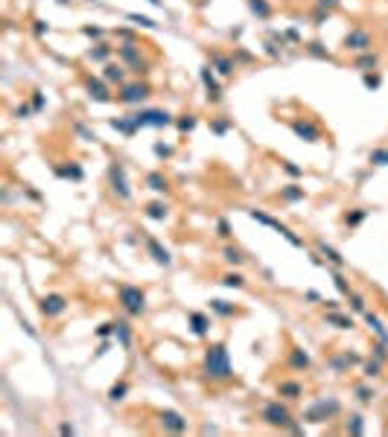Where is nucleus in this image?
Returning <instances> with one entry per match:
<instances>
[{"label":"nucleus","instance_id":"obj_57","mask_svg":"<svg viewBox=\"0 0 388 437\" xmlns=\"http://www.w3.org/2000/svg\"><path fill=\"white\" fill-rule=\"evenodd\" d=\"M33 108H35V111H41V108H44V96H41V94L33 96Z\"/></svg>","mask_w":388,"mask_h":437},{"label":"nucleus","instance_id":"obj_18","mask_svg":"<svg viewBox=\"0 0 388 437\" xmlns=\"http://www.w3.org/2000/svg\"><path fill=\"white\" fill-rule=\"evenodd\" d=\"M330 327H336V329H353V318H348V315L336 312V309H330V315L324 318Z\"/></svg>","mask_w":388,"mask_h":437},{"label":"nucleus","instance_id":"obj_14","mask_svg":"<svg viewBox=\"0 0 388 437\" xmlns=\"http://www.w3.org/2000/svg\"><path fill=\"white\" fill-rule=\"evenodd\" d=\"M117 53H120V59L126 64H131L137 73H146V64L140 62V53H137V47L134 44H123V47H117Z\"/></svg>","mask_w":388,"mask_h":437},{"label":"nucleus","instance_id":"obj_45","mask_svg":"<svg viewBox=\"0 0 388 437\" xmlns=\"http://www.w3.org/2000/svg\"><path fill=\"white\" fill-rule=\"evenodd\" d=\"M129 21H134L137 27H146V30H155V27H158L152 18H143V15H129Z\"/></svg>","mask_w":388,"mask_h":437},{"label":"nucleus","instance_id":"obj_17","mask_svg":"<svg viewBox=\"0 0 388 437\" xmlns=\"http://www.w3.org/2000/svg\"><path fill=\"white\" fill-rule=\"evenodd\" d=\"M190 329H193V335H207V329H210V318L207 315H201V312H193L190 315Z\"/></svg>","mask_w":388,"mask_h":437},{"label":"nucleus","instance_id":"obj_38","mask_svg":"<svg viewBox=\"0 0 388 437\" xmlns=\"http://www.w3.org/2000/svg\"><path fill=\"white\" fill-rule=\"evenodd\" d=\"M225 259H228V262H231V265H242V262H245V256H242V251H239V248H231V245H228V248H225Z\"/></svg>","mask_w":388,"mask_h":437},{"label":"nucleus","instance_id":"obj_36","mask_svg":"<svg viewBox=\"0 0 388 437\" xmlns=\"http://www.w3.org/2000/svg\"><path fill=\"white\" fill-rule=\"evenodd\" d=\"M56 175H59V178H73V181H79V178H82V169H79V166H59Z\"/></svg>","mask_w":388,"mask_h":437},{"label":"nucleus","instance_id":"obj_10","mask_svg":"<svg viewBox=\"0 0 388 437\" xmlns=\"http://www.w3.org/2000/svg\"><path fill=\"white\" fill-rule=\"evenodd\" d=\"M146 96H149V88H146V85H126L117 99H120L123 105H140Z\"/></svg>","mask_w":388,"mask_h":437},{"label":"nucleus","instance_id":"obj_12","mask_svg":"<svg viewBox=\"0 0 388 437\" xmlns=\"http://www.w3.org/2000/svg\"><path fill=\"white\" fill-rule=\"evenodd\" d=\"M359 362H362V359H359L356 353L345 350V353H339V356H333V359H330V367H333L336 373H348V370H350L353 364H359Z\"/></svg>","mask_w":388,"mask_h":437},{"label":"nucleus","instance_id":"obj_35","mask_svg":"<svg viewBox=\"0 0 388 437\" xmlns=\"http://www.w3.org/2000/svg\"><path fill=\"white\" fill-rule=\"evenodd\" d=\"M377 62H380L377 53H362V56L356 59V67H359V70H368V67H377Z\"/></svg>","mask_w":388,"mask_h":437},{"label":"nucleus","instance_id":"obj_2","mask_svg":"<svg viewBox=\"0 0 388 437\" xmlns=\"http://www.w3.org/2000/svg\"><path fill=\"white\" fill-rule=\"evenodd\" d=\"M117 300H120V306H123V312L126 315H143L146 312V294L137 289V286H129V283H123L120 289H117Z\"/></svg>","mask_w":388,"mask_h":437},{"label":"nucleus","instance_id":"obj_59","mask_svg":"<svg viewBox=\"0 0 388 437\" xmlns=\"http://www.w3.org/2000/svg\"><path fill=\"white\" fill-rule=\"evenodd\" d=\"M59 435H73V426H70V423H62V426H59Z\"/></svg>","mask_w":388,"mask_h":437},{"label":"nucleus","instance_id":"obj_53","mask_svg":"<svg viewBox=\"0 0 388 437\" xmlns=\"http://www.w3.org/2000/svg\"><path fill=\"white\" fill-rule=\"evenodd\" d=\"M35 35H38V38H44V35H47V24H44V21H35Z\"/></svg>","mask_w":388,"mask_h":437},{"label":"nucleus","instance_id":"obj_29","mask_svg":"<svg viewBox=\"0 0 388 437\" xmlns=\"http://www.w3.org/2000/svg\"><path fill=\"white\" fill-rule=\"evenodd\" d=\"M146 216H149V218H155V221H161V218H166V216H169V210H166V204H161V201H155V204H149V207H146Z\"/></svg>","mask_w":388,"mask_h":437},{"label":"nucleus","instance_id":"obj_33","mask_svg":"<svg viewBox=\"0 0 388 437\" xmlns=\"http://www.w3.org/2000/svg\"><path fill=\"white\" fill-rule=\"evenodd\" d=\"M280 195H283L286 201H301V198H304V187H298V184H289V187L280 189Z\"/></svg>","mask_w":388,"mask_h":437},{"label":"nucleus","instance_id":"obj_3","mask_svg":"<svg viewBox=\"0 0 388 437\" xmlns=\"http://www.w3.org/2000/svg\"><path fill=\"white\" fill-rule=\"evenodd\" d=\"M339 411H342V402H339V400H318L312 408H307L304 420H307V423H324V420H333Z\"/></svg>","mask_w":388,"mask_h":437},{"label":"nucleus","instance_id":"obj_44","mask_svg":"<svg viewBox=\"0 0 388 437\" xmlns=\"http://www.w3.org/2000/svg\"><path fill=\"white\" fill-rule=\"evenodd\" d=\"M333 283H336V289H339L342 294H350V283L345 280V277H342L339 271H333Z\"/></svg>","mask_w":388,"mask_h":437},{"label":"nucleus","instance_id":"obj_55","mask_svg":"<svg viewBox=\"0 0 388 437\" xmlns=\"http://www.w3.org/2000/svg\"><path fill=\"white\" fill-rule=\"evenodd\" d=\"M213 131H216V134H225V131H228V120H219V123H213Z\"/></svg>","mask_w":388,"mask_h":437},{"label":"nucleus","instance_id":"obj_16","mask_svg":"<svg viewBox=\"0 0 388 437\" xmlns=\"http://www.w3.org/2000/svg\"><path fill=\"white\" fill-rule=\"evenodd\" d=\"M201 82H204V88H207V99H210V102H219V99H222V91H219V85H216L210 67H201Z\"/></svg>","mask_w":388,"mask_h":437},{"label":"nucleus","instance_id":"obj_31","mask_svg":"<svg viewBox=\"0 0 388 437\" xmlns=\"http://www.w3.org/2000/svg\"><path fill=\"white\" fill-rule=\"evenodd\" d=\"M111 125L117 128V131H123V134H134L140 125L134 123V117H129V120H111Z\"/></svg>","mask_w":388,"mask_h":437},{"label":"nucleus","instance_id":"obj_47","mask_svg":"<svg viewBox=\"0 0 388 437\" xmlns=\"http://www.w3.org/2000/svg\"><path fill=\"white\" fill-rule=\"evenodd\" d=\"M216 233H219V239H231V224H228L225 218L216 221Z\"/></svg>","mask_w":388,"mask_h":437},{"label":"nucleus","instance_id":"obj_6","mask_svg":"<svg viewBox=\"0 0 388 437\" xmlns=\"http://www.w3.org/2000/svg\"><path fill=\"white\" fill-rule=\"evenodd\" d=\"M38 309L44 318H59V315L67 312V297L65 294H44L38 300Z\"/></svg>","mask_w":388,"mask_h":437},{"label":"nucleus","instance_id":"obj_49","mask_svg":"<svg viewBox=\"0 0 388 437\" xmlns=\"http://www.w3.org/2000/svg\"><path fill=\"white\" fill-rule=\"evenodd\" d=\"M365 88H371V91L380 88V76L377 73H365Z\"/></svg>","mask_w":388,"mask_h":437},{"label":"nucleus","instance_id":"obj_50","mask_svg":"<svg viewBox=\"0 0 388 437\" xmlns=\"http://www.w3.org/2000/svg\"><path fill=\"white\" fill-rule=\"evenodd\" d=\"M193 125H195V117H184V120H178V128H181V131H193Z\"/></svg>","mask_w":388,"mask_h":437},{"label":"nucleus","instance_id":"obj_23","mask_svg":"<svg viewBox=\"0 0 388 437\" xmlns=\"http://www.w3.org/2000/svg\"><path fill=\"white\" fill-rule=\"evenodd\" d=\"M88 94H91V99H97V102H108V99H111V94L105 91V85H102V82H94V79L88 82Z\"/></svg>","mask_w":388,"mask_h":437},{"label":"nucleus","instance_id":"obj_58","mask_svg":"<svg viewBox=\"0 0 388 437\" xmlns=\"http://www.w3.org/2000/svg\"><path fill=\"white\" fill-rule=\"evenodd\" d=\"M85 35H91V38H99V35H102V30H97V27H85Z\"/></svg>","mask_w":388,"mask_h":437},{"label":"nucleus","instance_id":"obj_1","mask_svg":"<svg viewBox=\"0 0 388 437\" xmlns=\"http://www.w3.org/2000/svg\"><path fill=\"white\" fill-rule=\"evenodd\" d=\"M204 376L213 379V382H225V379L233 376L231 356H228L225 344H213V347H207V353H204Z\"/></svg>","mask_w":388,"mask_h":437},{"label":"nucleus","instance_id":"obj_32","mask_svg":"<svg viewBox=\"0 0 388 437\" xmlns=\"http://www.w3.org/2000/svg\"><path fill=\"white\" fill-rule=\"evenodd\" d=\"M126 394H129V385H126V382H117V385L108 391V400H111V402H120V400H126Z\"/></svg>","mask_w":388,"mask_h":437},{"label":"nucleus","instance_id":"obj_24","mask_svg":"<svg viewBox=\"0 0 388 437\" xmlns=\"http://www.w3.org/2000/svg\"><path fill=\"white\" fill-rule=\"evenodd\" d=\"M289 364L295 367V370H307V367H310V356H307L304 350H292L289 353Z\"/></svg>","mask_w":388,"mask_h":437},{"label":"nucleus","instance_id":"obj_39","mask_svg":"<svg viewBox=\"0 0 388 437\" xmlns=\"http://www.w3.org/2000/svg\"><path fill=\"white\" fill-rule=\"evenodd\" d=\"M348 300H350V309H353V312H368V309H365V297H362V294L350 291V294H348Z\"/></svg>","mask_w":388,"mask_h":437},{"label":"nucleus","instance_id":"obj_27","mask_svg":"<svg viewBox=\"0 0 388 437\" xmlns=\"http://www.w3.org/2000/svg\"><path fill=\"white\" fill-rule=\"evenodd\" d=\"M102 79H105V82H117V85H120V82L126 79V73H123V67H120V64H108V67H105V73H102Z\"/></svg>","mask_w":388,"mask_h":437},{"label":"nucleus","instance_id":"obj_26","mask_svg":"<svg viewBox=\"0 0 388 437\" xmlns=\"http://www.w3.org/2000/svg\"><path fill=\"white\" fill-rule=\"evenodd\" d=\"M114 338L123 344V347H131V327L126 324V321H120V324H117V329H114Z\"/></svg>","mask_w":388,"mask_h":437},{"label":"nucleus","instance_id":"obj_15","mask_svg":"<svg viewBox=\"0 0 388 437\" xmlns=\"http://www.w3.org/2000/svg\"><path fill=\"white\" fill-rule=\"evenodd\" d=\"M292 131H295L301 140H307V143H318V140H321L318 128H315L312 123H301V120H295V123H292Z\"/></svg>","mask_w":388,"mask_h":437},{"label":"nucleus","instance_id":"obj_51","mask_svg":"<svg viewBox=\"0 0 388 437\" xmlns=\"http://www.w3.org/2000/svg\"><path fill=\"white\" fill-rule=\"evenodd\" d=\"M155 155H158V157H169V155H172V146H163V143H158V146H155Z\"/></svg>","mask_w":388,"mask_h":437},{"label":"nucleus","instance_id":"obj_13","mask_svg":"<svg viewBox=\"0 0 388 437\" xmlns=\"http://www.w3.org/2000/svg\"><path fill=\"white\" fill-rule=\"evenodd\" d=\"M146 251L152 254V259H155L158 265H163V268H166V265H172V254L163 248V245L155 239V236H149V239H146Z\"/></svg>","mask_w":388,"mask_h":437},{"label":"nucleus","instance_id":"obj_4","mask_svg":"<svg viewBox=\"0 0 388 437\" xmlns=\"http://www.w3.org/2000/svg\"><path fill=\"white\" fill-rule=\"evenodd\" d=\"M263 423H269V426H274V429H289L292 426V411L283 402H269V405L263 408Z\"/></svg>","mask_w":388,"mask_h":437},{"label":"nucleus","instance_id":"obj_9","mask_svg":"<svg viewBox=\"0 0 388 437\" xmlns=\"http://www.w3.org/2000/svg\"><path fill=\"white\" fill-rule=\"evenodd\" d=\"M371 44H374V38H371V32H365V30H350L345 35V47L353 50V53H368Z\"/></svg>","mask_w":388,"mask_h":437},{"label":"nucleus","instance_id":"obj_5","mask_svg":"<svg viewBox=\"0 0 388 437\" xmlns=\"http://www.w3.org/2000/svg\"><path fill=\"white\" fill-rule=\"evenodd\" d=\"M248 216L254 218V221H260V224H266V227H272V230H277V233H280L283 239H289V242L295 245V248H304V239H301L298 233H292V230L286 227V224H280L277 218L266 216V213H260V210H248Z\"/></svg>","mask_w":388,"mask_h":437},{"label":"nucleus","instance_id":"obj_8","mask_svg":"<svg viewBox=\"0 0 388 437\" xmlns=\"http://www.w3.org/2000/svg\"><path fill=\"white\" fill-rule=\"evenodd\" d=\"M108 175H111V187H114V192H117V198L129 201L131 189H129V181H126V169H123V163H114V166L108 169Z\"/></svg>","mask_w":388,"mask_h":437},{"label":"nucleus","instance_id":"obj_30","mask_svg":"<svg viewBox=\"0 0 388 437\" xmlns=\"http://www.w3.org/2000/svg\"><path fill=\"white\" fill-rule=\"evenodd\" d=\"M248 9H251L257 18H269V15H272V6H269L266 0H248Z\"/></svg>","mask_w":388,"mask_h":437},{"label":"nucleus","instance_id":"obj_34","mask_svg":"<svg viewBox=\"0 0 388 437\" xmlns=\"http://www.w3.org/2000/svg\"><path fill=\"white\" fill-rule=\"evenodd\" d=\"M108 56H111V47H105V44H97V47L88 53V59H91V62H105Z\"/></svg>","mask_w":388,"mask_h":437},{"label":"nucleus","instance_id":"obj_20","mask_svg":"<svg viewBox=\"0 0 388 437\" xmlns=\"http://www.w3.org/2000/svg\"><path fill=\"white\" fill-rule=\"evenodd\" d=\"M277 394L286 397V400H298L304 394V388H301V382H280L277 385Z\"/></svg>","mask_w":388,"mask_h":437},{"label":"nucleus","instance_id":"obj_7","mask_svg":"<svg viewBox=\"0 0 388 437\" xmlns=\"http://www.w3.org/2000/svg\"><path fill=\"white\" fill-rule=\"evenodd\" d=\"M134 123L140 125V128H146V125H152V128H163V125L172 123V117H169L166 111H155V108H149V111H137V114H134Z\"/></svg>","mask_w":388,"mask_h":437},{"label":"nucleus","instance_id":"obj_43","mask_svg":"<svg viewBox=\"0 0 388 437\" xmlns=\"http://www.w3.org/2000/svg\"><path fill=\"white\" fill-rule=\"evenodd\" d=\"M356 397H359V402H371L377 394H374V388H368V385H359V388H356Z\"/></svg>","mask_w":388,"mask_h":437},{"label":"nucleus","instance_id":"obj_11","mask_svg":"<svg viewBox=\"0 0 388 437\" xmlns=\"http://www.w3.org/2000/svg\"><path fill=\"white\" fill-rule=\"evenodd\" d=\"M158 420H161V426L163 429H169V432H175V435H181V432H187V420L178 414V411H161L158 414Z\"/></svg>","mask_w":388,"mask_h":437},{"label":"nucleus","instance_id":"obj_41","mask_svg":"<svg viewBox=\"0 0 388 437\" xmlns=\"http://www.w3.org/2000/svg\"><path fill=\"white\" fill-rule=\"evenodd\" d=\"M222 283H225V286H231V289H242V286H245V277H242V274H225V277H222Z\"/></svg>","mask_w":388,"mask_h":437},{"label":"nucleus","instance_id":"obj_46","mask_svg":"<svg viewBox=\"0 0 388 437\" xmlns=\"http://www.w3.org/2000/svg\"><path fill=\"white\" fill-rule=\"evenodd\" d=\"M365 216H368L365 210H356V213H348L345 221H348V227H356V224H362V221H365Z\"/></svg>","mask_w":388,"mask_h":437},{"label":"nucleus","instance_id":"obj_56","mask_svg":"<svg viewBox=\"0 0 388 437\" xmlns=\"http://www.w3.org/2000/svg\"><path fill=\"white\" fill-rule=\"evenodd\" d=\"M310 53H312V56H321V59H327V53L321 50V44H310Z\"/></svg>","mask_w":388,"mask_h":437},{"label":"nucleus","instance_id":"obj_42","mask_svg":"<svg viewBox=\"0 0 388 437\" xmlns=\"http://www.w3.org/2000/svg\"><path fill=\"white\" fill-rule=\"evenodd\" d=\"M371 163H377V166H388V149H374V152H371Z\"/></svg>","mask_w":388,"mask_h":437},{"label":"nucleus","instance_id":"obj_21","mask_svg":"<svg viewBox=\"0 0 388 437\" xmlns=\"http://www.w3.org/2000/svg\"><path fill=\"white\" fill-rule=\"evenodd\" d=\"M318 254H321V256H327V262H333V265H339V268L345 265V256H342L336 248H330L327 242H318Z\"/></svg>","mask_w":388,"mask_h":437},{"label":"nucleus","instance_id":"obj_22","mask_svg":"<svg viewBox=\"0 0 388 437\" xmlns=\"http://www.w3.org/2000/svg\"><path fill=\"white\" fill-rule=\"evenodd\" d=\"M210 62H213V67H216V73H219V76H231V73H233V62L225 59V56H219V53H213V56H210Z\"/></svg>","mask_w":388,"mask_h":437},{"label":"nucleus","instance_id":"obj_28","mask_svg":"<svg viewBox=\"0 0 388 437\" xmlns=\"http://www.w3.org/2000/svg\"><path fill=\"white\" fill-rule=\"evenodd\" d=\"M146 187L155 189V192H166V178L161 172H152V175H146Z\"/></svg>","mask_w":388,"mask_h":437},{"label":"nucleus","instance_id":"obj_19","mask_svg":"<svg viewBox=\"0 0 388 437\" xmlns=\"http://www.w3.org/2000/svg\"><path fill=\"white\" fill-rule=\"evenodd\" d=\"M365 321H368V327L377 332V338H380V341H388V329H386V324H383V318H380V315L365 312Z\"/></svg>","mask_w":388,"mask_h":437},{"label":"nucleus","instance_id":"obj_37","mask_svg":"<svg viewBox=\"0 0 388 437\" xmlns=\"http://www.w3.org/2000/svg\"><path fill=\"white\" fill-rule=\"evenodd\" d=\"M210 309L216 315H222V318H231V315H233V306L225 303V300H210Z\"/></svg>","mask_w":388,"mask_h":437},{"label":"nucleus","instance_id":"obj_54","mask_svg":"<svg viewBox=\"0 0 388 437\" xmlns=\"http://www.w3.org/2000/svg\"><path fill=\"white\" fill-rule=\"evenodd\" d=\"M283 169L289 172L292 178H298V175H301V166H295V163H283Z\"/></svg>","mask_w":388,"mask_h":437},{"label":"nucleus","instance_id":"obj_25","mask_svg":"<svg viewBox=\"0 0 388 437\" xmlns=\"http://www.w3.org/2000/svg\"><path fill=\"white\" fill-rule=\"evenodd\" d=\"M362 373H365V379H380V376H383V359H371V362H365Z\"/></svg>","mask_w":388,"mask_h":437},{"label":"nucleus","instance_id":"obj_52","mask_svg":"<svg viewBox=\"0 0 388 437\" xmlns=\"http://www.w3.org/2000/svg\"><path fill=\"white\" fill-rule=\"evenodd\" d=\"M315 3H318V9H327V12L339 6V0H315Z\"/></svg>","mask_w":388,"mask_h":437},{"label":"nucleus","instance_id":"obj_60","mask_svg":"<svg viewBox=\"0 0 388 437\" xmlns=\"http://www.w3.org/2000/svg\"><path fill=\"white\" fill-rule=\"evenodd\" d=\"M149 3H155V6H161V0H149Z\"/></svg>","mask_w":388,"mask_h":437},{"label":"nucleus","instance_id":"obj_40","mask_svg":"<svg viewBox=\"0 0 388 437\" xmlns=\"http://www.w3.org/2000/svg\"><path fill=\"white\" fill-rule=\"evenodd\" d=\"M348 432H350V435H362V432H365V426H362V417H359V414H350V420H348Z\"/></svg>","mask_w":388,"mask_h":437},{"label":"nucleus","instance_id":"obj_48","mask_svg":"<svg viewBox=\"0 0 388 437\" xmlns=\"http://www.w3.org/2000/svg\"><path fill=\"white\" fill-rule=\"evenodd\" d=\"M114 329H117V324H102L97 329V335L99 338H108V335H114Z\"/></svg>","mask_w":388,"mask_h":437}]
</instances>
